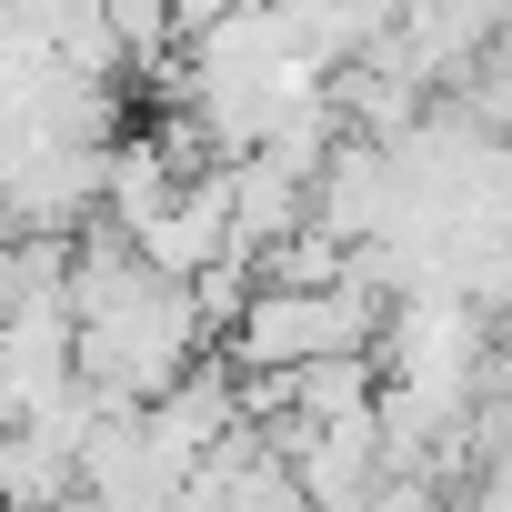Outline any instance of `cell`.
Here are the masks:
<instances>
[{
    "instance_id": "3",
    "label": "cell",
    "mask_w": 512,
    "mask_h": 512,
    "mask_svg": "<svg viewBox=\"0 0 512 512\" xmlns=\"http://www.w3.org/2000/svg\"><path fill=\"white\" fill-rule=\"evenodd\" d=\"M81 472H71V442L51 422H11L0 432V512H71Z\"/></svg>"
},
{
    "instance_id": "1",
    "label": "cell",
    "mask_w": 512,
    "mask_h": 512,
    "mask_svg": "<svg viewBox=\"0 0 512 512\" xmlns=\"http://www.w3.org/2000/svg\"><path fill=\"white\" fill-rule=\"evenodd\" d=\"M372 292L332 282V292H282V282H251L231 332V372H292V362H332V352H372Z\"/></svg>"
},
{
    "instance_id": "2",
    "label": "cell",
    "mask_w": 512,
    "mask_h": 512,
    "mask_svg": "<svg viewBox=\"0 0 512 512\" xmlns=\"http://www.w3.org/2000/svg\"><path fill=\"white\" fill-rule=\"evenodd\" d=\"M262 11H272V31H282V51L302 71H342V61H362L392 31L402 0H262Z\"/></svg>"
}]
</instances>
